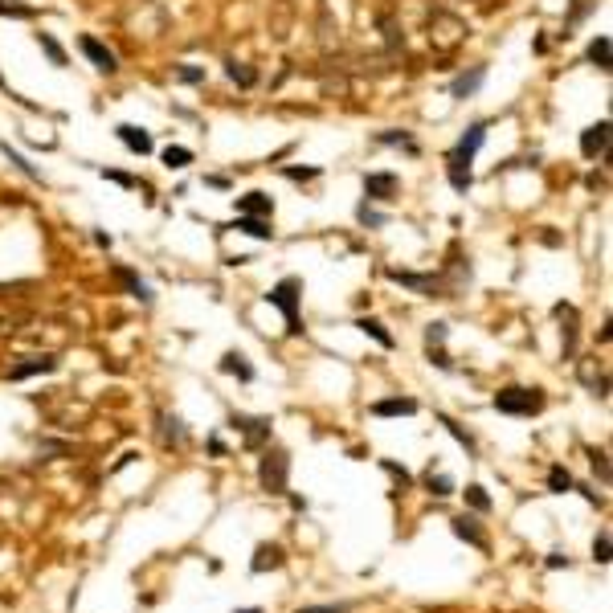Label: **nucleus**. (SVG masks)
<instances>
[{
  "label": "nucleus",
  "mask_w": 613,
  "mask_h": 613,
  "mask_svg": "<svg viewBox=\"0 0 613 613\" xmlns=\"http://www.w3.org/2000/svg\"><path fill=\"white\" fill-rule=\"evenodd\" d=\"M298 298H303V282H298V278H282L278 286L266 295V303L282 311V319H286V332H291V335L303 332V323H298Z\"/></svg>",
  "instance_id": "1"
},
{
  "label": "nucleus",
  "mask_w": 613,
  "mask_h": 613,
  "mask_svg": "<svg viewBox=\"0 0 613 613\" xmlns=\"http://www.w3.org/2000/svg\"><path fill=\"white\" fill-rule=\"evenodd\" d=\"M495 409L499 413H515V417H531L544 409V393L540 389H507L495 397Z\"/></svg>",
  "instance_id": "2"
},
{
  "label": "nucleus",
  "mask_w": 613,
  "mask_h": 613,
  "mask_svg": "<svg viewBox=\"0 0 613 613\" xmlns=\"http://www.w3.org/2000/svg\"><path fill=\"white\" fill-rule=\"evenodd\" d=\"M286 474H291V458H286L282 450H270V454L262 458V466H258L262 487L270 491V495H286Z\"/></svg>",
  "instance_id": "3"
},
{
  "label": "nucleus",
  "mask_w": 613,
  "mask_h": 613,
  "mask_svg": "<svg viewBox=\"0 0 613 613\" xmlns=\"http://www.w3.org/2000/svg\"><path fill=\"white\" fill-rule=\"evenodd\" d=\"M470 164H474V156H462L458 148H454V151L446 156V176H450V184H454L458 192H466V188H470V180H474Z\"/></svg>",
  "instance_id": "4"
},
{
  "label": "nucleus",
  "mask_w": 613,
  "mask_h": 613,
  "mask_svg": "<svg viewBox=\"0 0 613 613\" xmlns=\"http://www.w3.org/2000/svg\"><path fill=\"white\" fill-rule=\"evenodd\" d=\"M605 148H609V119H601V123H593V127L580 131V151H585L589 160L605 156Z\"/></svg>",
  "instance_id": "5"
},
{
  "label": "nucleus",
  "mask_w": 613,
  "mask_h": 613,
  "mask_svg": "<svg viewBox=\"0 0 613 613\" xmlns=\"http://www.w3.org/2000/svg\"><path fill=\"white\" fill-rule=\"evenodd\" d=\"M364 197L368 200H393L397 197V176H393V172H372V176H364Z\"/></svg>",
  "instance_id": "6"
},
{
  "label": "nucleus",
  "mask_w": 613,
  "mask_h": 613,
  "mask_svg": "<svg viewBox=\"0 0 613 613\" xmlns=\"http://www.w3.org/2000/svg\"><path fill=\"white\" fill-rule=\"evenodd\" d=\"M78 45H82V53H86V58H90V62H94V70H102V74H115V70H119L115 53L107 50L102 41H94V37H82Z\"/></svg>",
  "instance_id": "7"
},
{
  "label": "nucleus",
  "mask_w": 613,
  "mask_h": 613,
  "mask_svg": "<svg viewBox=\"0 0 613 613\" xmlns=\"http://www.w3.org/2000/svg\"><path fill=\"white\" fill-rule=\"evenodd\" d=\"M233 425L246 433L249 446H258V442H266L270 438V421L266 417H246V413H233Z\"/></svg>",
  "instance_id": "8"
},
{
  "label": "nucleus",
  "mask_w": 613,
  "mask_h": 613,
  "mask_svg": "<svg viewBox=\"0 0 613 613\" xmlns=\"http://www.w3.org/2000/svg\"><path fill=\"white\" fill-rule=\"evenodd\" d=\"M237 213L242 217H266V221H270L274 200L266 197V192H246V197H237Z\"/></svg>",
  "instance_id": "9"
},
{
  "label": "nucleus",
  "mask_w": 613,
  "mask_h": 613,
  "mask_svg": "<svg viewBox=\"0 0 613 613\" xmlns=\"http://www.w3.org/2000/svg\"><path fill=\"white\" fill-rule=\"evenodd\" d=\"M53 368H58V360H53V356H29L25 364H13V368H9V376H13V381H29V376H37V372H53Z\"/></svg>",
  "instance_id": "10"
},
{
  "label": "nucleus",
  "mask_w": 613,
  "mask_h": 613,
  "mask_svg": "<svg viewBox=\"0 0 613 613\" xmlns=\"http://www.w3.org/2000/svg\"><path fill=\"white\" fill-rule=\"evenodd\" d=\"M376 417H413L417 413V401L413 397H389V401H376L372 405Z\"/></svg>",
  "instance_id": "11"
},
{
  "label": "nucleus",
  "mask_w": 613,
  "mask_h": 613,
  "mask_svg": "<svg viewBox=\"0 0 613 613\" xmlns=\"http://www.w3.org/2000/svg\"><path fill=\"white\" fill-rule=\"evenodd\" d=\"M119 139H123L135 156H148V151L156 148V143H151V135L143 131V127H135V123H123V127H119Z\"/></svg>",
  "instance_id": "12"
},
{
  "label": "nucleus",
  "mask_w": 613,
  "mask_h": 613,
  "mask_svg": "<svg viewBox=\"0 0 613 613\" xmlns=\"http://www.w3.org/2000/svg\"><path fill=\"white\" fill-rule=\"evenodd\" d=\"M229 229H242V233H249V237H258V242H270V237H274V229H270L266 217H237Z\"/></svg>",
  "instance_id": "13"
},
{
  "label": "nucleus",
  "mask_w": 613,
  "mask_h": 613,
  "mask_svg": "<svg viewBox=\"0 0 613 613\" xmlns=\"http://www.w3.org/2000/svg\"><path fill=\"white\" fill-rule=\"evenodd\" d=\"M221 372H229V376H237V381H254V368L246 364L242 352H225V356H221Z\"/></svg>",
  "instance_id": "14"
},
{
  "label": "nucleus",
  "mask_w": 613,
  "mask_h": 613,
  "mask_svg": "<svg viewBox=\"0 0 613 613\" xmlns=\"http://www.w3.org/2000/svg\"><path fill=\"white\" fill-rule=\"evenodd\" d=\"M589 62H593L597 70H609L613 66V50H609V37H605V33L589 41Z\"/></svg>",
  "instance_id": "15"
},
{
  "label": "nucleus",
  "mask_w": 613,
  "mask_h": 613,
  "mask_svg": "<svg viewBox=\"0 0 613 613\" xmlns=\"http://www.w3.org/2000/svg\"><path fill=\"white\" fill-rule=\"evenodd\" d=\"M249 568H254V573H266V568H282V548H278V544H262Z\"/></svg>",
  "instance_id": "16"
},
{
  "label": "nucleus",
  "mask_w": 613,
  "mask_h": 613,
  "mask_svg": "<svg viewBox=\"0 0 613 613\" xmlns=\"http://www.w3.org/2000/svg\"><path fill=\"white\" fill-rule=\"evenodd\" d=\"M115 278L123 282V286H127V291H131L135 298H143V303H151V291H148V282H143V278H135V274H131V270H127V266H115Z\"/></svg>",
  "instance_id": "17"
},
{
  "label": "nucleus",
  "mask_w": 613,
  "mask_h": 613,
  "mask_svg": "<svg viewBox=\"0 0 613 613\" xmlns=\"http://www.w3.org/2000/svg\"><path fill=\"white\" fill-rule=\"evenodd\" d=\"M454 536H462L466 544H474V548H487V540H482V531L474 528L470 515H458V519H454Z\"/></svg>",
  "instance_id": "18"
},
{
  "label": "nucleus",
  "mask_w": 613,
  "mask_h": 613,
  "mask_svg": "<svg viewBox=\"0 0 613 613\" xmlns=\"http://www.w3.org/2000/svg\"><path fill=\"white\" fill-rule=\"evenodd\" d=\"M482 139H487V123H474V127L458 139V151H462V156H474V151L482 148Z\"/></svg>",
  "instance_id": "19"
},
{
  "label": "nucleus",
  "mask_w": 613,
  "mask_h": 613,
  "mask_svg": "<svg viewBox=\"0 0 613 613\" xmlns=\"http://www.w3.org/2000/svg\"><path fill=\"white\" fill-rule=\"evenodd\" d=\"M482 82V70H470V74H462V78H454V86H450V94L454 99H466V94H474Z\"/></svg>",
  "instance_id": "20"
},
{
  "label": "nucleus",
  "mask_w": 613,
  "mask_h": 613,
  "mask_svg": "<svg viewBox=\"0 0 613 613\" xmlns=\"http://www.w3.org/2000/svg\"><path fill=\"white\" fill-rule=\"evenodd\" d=\"M577 482H573V474L564 470V466H552L548 470V491H556V495H564V491H573Z\"/></svg>",
  "instance_id": "21"
},
{
  "label": "nucleus",
  "mask_w": 613,
  "mask_h": 613,
  "mask_svg": "<svg viewBox=\"0 0 613 613\" xmlns=\"http://www.w3.org/2000/svg\"><path fill=\"white\" fill-rule=\"evenodd\" d=\"M356 327H360V332H364V335H372V340H376L381 348H393V335L384 332V323H376V319H360Z\"/></svg>",
  "instance_id": "22"
},
{
  "label": "nucleus",
  "mask_w": 613,
  "mask_h": 613,
  "mask_svg": "<svg viewBox=\"0 0 613 613\" xmlns=\"http://www.w3.org/2000/svg\"><path fill=\"white\" fill-rule=\"evenodd\" d=\"M188 164H192V151L188 148H180V143H176V148H164V168H176V172H180V168H188Z\"/></svg>",
  "instance_id": "23"
},
{
  "label": "nucleus",
  "mask_w": 613,
  "mask_h": 613,
  "mask_svg": "<svg viewBox=\"0 0 613 613\" xmlns=\"http://www.w3.org/2000/svg\"><path fill=\"white\" fill-rule=\"evenodd\" d=\"M37 41H41V50L50 53V62H53V66H66V53H62V45H58V41H53L50 33H37Z\"/></svg>",
  "instance_id": "24"
},
{
  "label": "nucleus",
  "mask_w": 613,
  "mask_h": 613,
  "mask_svg": "<svg viewBox=\"0 0 613 613\" xmlns=\"http://www.w3.org/2000/svg\"><path fill=\"white\" fill-rule=\"evenodd\" d=\"M593 556H597V564H609V560H613V540H609V531H601V536H597Z\"/></svg>",
  "instance_id": "25"
},
{
  "label": "nucleus",
  "mask_w": 613,
  "mask_h": 613,
  "mask_svg": "<svg viewBox=\"0 0 613 613\" xmlns=\"http://www.w3.org/2000/svg\"><path fill=\"white\" fill-rule=\"evenodd\" d=\"M229 78L237 86H254V82H258V74H254L249 66H242V62H229Z\"/></svg>",
  "instance_id": "26"
},
{
  "label": "nucleus",
  "mask_w": 613,
  "mask_h": 613,
  "mask_svg": "<svg viewBox=\"0 0 613 613\" xmlns=\"http://www.w3.org/2000/svg\"><path fill=\"white\" fill-rule=\"evenodd\" d=\"M466 503H470L474 511H491V495H487L482 487H466Z\"/></svg>",
  "instance_id": "27"
},
{
  "label": "nucleus",
  "mask_w": 613,
  "mask_h": 613,
  "mask_svg": "<svg viewBox=\"0 0 613 613\" xmlns=\"http://www.w3.org/2000/svg\"><path fill=\"white\" fill-rule=\"evenodd\" d=\"M425 487H430L433 495H454V479H450V474H430Z\"/></svg>",
  "instance_id": "28"
},
{
  "label": "nucleus",
  "mask_w": 613,
  "mask_h": 613,
  "mask_svg": "<svg viewBox=\"0 0 613 613\" xmlns=\"http://www.w3.org/2000/svg\"><path fill=\"white\" fill-rule=\"evenodd\" d=\"M442 425H446V430L454 433V438H458V442H462V446L470 450V454H474V438H470V433H466L462 425H458V421H454V417H442Z\"/></svg>",
  "instance_id": "29"
},
{
  "label": "nucleus",
  "mask_w": 613,
  "mask_h": 613,
  "mask_svg": "<svg viewBox=\"0 0 613 613\" xmlns=\"http://www.w3.org/2000/svg\"><path fill=\"white\" fill-rule=\"evenodd\" d=\"M381 143H401V148L417 151V143H413V139H409V135H405V131H384V135H381Z\"/></svg>",
  "instance_id": "30"
},
{
  "label": "nucleus",
  "mask_w": 613,
  "mask_h": 613,
  "mask_svg": "<svg viewBox=\"0 0 613 613\" xmlns=\"http://www.w3.org/2000/svg\"><path fill=\"white\" fill-rule=\"evenodd\" d=\"M356 217H360L364 225H372V229H376V225H384V217L376 213V209H368V200H364V205H360V213H356Z\"/></svg>",
  "instance_id": "31"
},
{
  "label": "nucleus",
  "mask_w": 613,
  "mask_h": 613,
  "mask_svg": "<svg viewBox=\"0 0 613 613\" xmlns=\"http://www.w3.org/2000/svg\"><path fill=\"white\" fill-rule=\"evenodd\" d=\"M176 74H180V82H205V70H197V66H180Z\"/></svg>",
  "instance_id": "32"
},
{
  "label": "nucleus",
  "mask_w": 613,
  "mask_h": 613,
  "mask_svg": "<svg viewBox=\"0 0 613 613\" xmlns=\"http://www.w3.org/2000/svg\"><path fill=\"white\" fill-rule=\"evenodd\" d=\"M286 176H291V180H315L319 168H286Z\"/></svg>",
  "instance_id": "33"
},
{
  "label": "nucleus",
  "mask_w": 613,
  "mask_h": 613,
  "mask_svg": "<svg viewBox=\"0 0 613 613\" xmlns=\"http://www.w3.org/2000/svg\"><path fill=\"white\" fill-rule=\"evenodd\" d=\"M295 613H348V605H303Z\"/></svg>",
  "instance_id": "34"
},
{
  "label": "nucleus",
  "mask_w": 613,
  "mask_h": 613,
  "mask_svg": "<svg viewBox=\"0 0 613 613\" xmlns=\"http://www.w3.org/2000/svg\"><path fill=\"white\" fill-rule=\"evenodd\" d=\"M102 176H107V180H115V184H123V188H131V176H123V172H107V168H102Z\"/></svg>",
  "instance_id": "35"
},
{
  "label": "nucleus",
  "mask_w": 613,
  "mask_h": 613,
  "mask_svg": "<svg viewBox=\"0 0 613 613\" xmlns=\"http://www.w3.org/2000/svg\"><path fill=\"white\" fill-rule=\"evenodd\" d=\"M384 470H389V474H393V479H401V482H409V474H405V470H401L397 462H384Z\"/></svg>",
  "instance_id": "36"
},
{
  "label": "nucleus",
  "mask_w": 613,
  "mask_h": 613,
  "mask_svg": "<svg viewBox=\"0 0 613 613\" xmlns=\"http://www.w3.org/2000/svg\"><path fill=\"white\" fill-rule=\"evenodd\" d=\"M548 568H568V556H548Z\"/></svg>",
  "instance_id": "37"
},
{
  "label": "nucleus",
  "mask_w": 613,
  "mask_h": 613,
  "mask_svg": "<svg viewBox=\"0 0 613 613\" xmlns=\"http://www.w3.org/2000/svg\"><path fill=\"white\" fill-rule=\"evenodd\" d=\"M237 613H262V609H237Z\"/></svg>",
  "instance_id": "38"
}]
</instances>
